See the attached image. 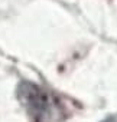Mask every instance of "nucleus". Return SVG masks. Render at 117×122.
<instances>
[{
    "label": "nucleus",
    "instance_id": "1",
    "mask_svg": "<svg viewBox=\"0 0 117 122\" xmlns=\"http://www.w3.org/2000/svg\"><path fill=\"white\" fill-rule=\"evenodd\" d=\"M20 103L35 122H52L55 118V105L52 98L32 82H22L18 88Z\"/></svg>",
    "mask_w": 117,
    "mask_h": 122
},
{
    "label": "nucleus",
    "instance_id": "2",
    "mask_svg": "<svg viewBox=\"0 0 117 122\" xmlns=\"http://www.w3.org/2000/svg\"><path fill=\"white\" fill-rule=\"evenodd\" d=\"M103 122H117V119H114V118H107V119H104Z\"/></svg>",
    "mask_w": 117,
    "mask_h": 122
}]
</instances>
